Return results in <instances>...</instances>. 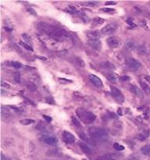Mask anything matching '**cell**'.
Listing matches in <instances>:
<instances>
[{"instance_id": "obj_25", "label": "cell", "mask_w": 150, "mask_h": 160, "mask_svg": "<svg viewBox=\"0 0 150 160\" xmlns=\"http://www.w3.org/2000/svg\"><path fill=\"white\" fill-rule=\"evenodd\" d=\"M105 22V20L103 18H100V17H96L94 19V23H97V24H103V23Z\"/></svg>"}, {"instance_id": "obj_4", "label": "cell", "mask_w": 150, "mask_h": 160, "mask_svg": "<svg viewBox=\"0 0 150 160\" xmlns=\"http://www.w3.org/2000/svg\"><path fill=\"white\" fill-rule=\"evenodd\" d=\"M117 28V25L116 23H109L106 26H105L103 29L101 30V34L103 35H111L112 33H114L116 31Z\"/></svg>"}, {"instance_id": "obj_20", "label": "cell", "mask_w": 150, "mask_h": 160, "mask_svg": "<svg viewBox=\"0 0 150 160\" xmlns=\"http://www.w3.org/2000/svg\"><path fill=\"white\" fill-rule=\"evenodd\" d=\"M35 123L34 120H30V119H24V120H21V123L23 125H30L31 123Z\"/></svg>"}, {"instance_id": "obj_19", "label": "cell", "mask_w": 150, "mask_h": 160, "mask_svg": "<svg viewBox=\"0 0 150 160\" xmlns=\"http://www.w3.org/2000/svg\"><path fill=\"white\" fill-rule=\"evenodd\" d=\"M131 91L133 93L134 95H141V91L139 90V88H138L137 86L131 85Z\"/></svg>"}, {"instance_id": "obj_2", "label": "cell", "mask_w": 150, "mask_h": 160, "mask_svg": "<svg viewBox=\"0 0 150 160\" xmlns=\"http://www.w3.org/2000/svg\"><path fill=\"white\" fill-rule=\"evenodd\" d=\"M88 135L94 141L103 142L107 139L109 134L107 130L103 128L91 127L88 130Z\"/></svg>"}, {"instance_id": "obj_16", "label": "cell", "mask_w": 150, "mask_h": 160, "mask_svg": "<svg viewBox=\"0 0 150 160\" xmlns=\"http://www.w3.org/2000/svg\"><path fill=\"white\" fill-rule=\"evenodd\" d=\"M79 136H80V137H81L82 140H84L85 142H88V143H90V144H91V138H90V137H89L88 136V135L85 134V133H84V132L80 133Z\"/></svg>"}, {"instance_id": "obj_34", "label": "cell", "mask_w": 150, "mask_h": 160, "mask_svg": "<svg viewBox=\"0 0 150 160\" xmlns=\"http://www.w3.org/2000/svg\"><path fill=\"white\" fill-rule=\"evenodd\" d=\"M43 118L45 119V120H46V121H48V122H51L52 121L51 117H50V116H46V115H43Z\"/></svg>"}, {"instance_id": "obj_21", "label": "cell", "mask_w": 150, "mask_h": 160, "mask_svg": "<svg viewBox=\"0 0 150 160\" xmlns=\"http://www.w3.org/2000/svg\"><path fill=\"white\" fill-rule=\"evenodd\" d=\"M27 87H28V89L30 91H36V89H37V86L35 85L34 83H32V82H28V83H27Z\"/></svg>"}, {"instance_id": "obj_5", "label": "cell", "mask_w": 150, "mask_h": 160, "mask_svg": "<svg viewBox=\"0 0 150 160\" xmlns=\"http://www.w3.org/2000/svg\"><path fill=\"white\" fill-rule=\"evenodd\" d=\"M111 94H112V97L114 98V99L117 102H120V103H122L124 102V95L119 89L112 87V88H111Z\"/></svg>"}, {"instance_id": "obj_27", "label": "cell", "mask_w": 150, "mask_h": 160, "mask_svg": "<svg viewBox=\"0 0 150 160\" xmlns=\"http://www.w3.org/2000/svg\"><path fill=\"white\" fill-rule=\"evenodd\" d=\"M113 147H114V149H116V150H117V151H123L124 149V146L121 145V144H118V143H115V144H113Z\"/></svg>"}, {"instance_id": "obj_31", "label": "cell", "mask_w": 150, "mask_h": 160, "mask_svg": "<svg viewBox=\"0 0 150 160\" xmlns=\"http://www.w3.org/2000/svg\"><path fill=\"white\" fill-rule=\"evenodd\" d=\"M101 10L103 12H105V13H111V12L114 11V9H110V8H102Z\"/></svg>"}, {"instance_id": "obj_30", "label": "cell", "mask_w": 150, "mask_h": 160, "mask_svg": "<svg viewBox=\"0 0 150 160\" xmlns=\"http://www.w3.org/2000/svg\"><path fill=\"white\" fill-rule=\"evenodd\" d=\"M67 10L69 13H74L75 12L77 11V8L74 6H70L67 8Z\"/></svg>"}, {"instance_id": "obj_8", "label": "cell", "mask_w": 150, "mask_h": 160, "mask_svg": "<svg viewBox=\"0 0 150 160\" xmlns=\"http://www.w3.org/2000/svg\"><path fill=\"white\" fill-rule=\"evenodd\" d=\"M88 43L91 48L96 50H101L102 49V42L98 38H89L88 40Z\"/></svg>"}, {"instance_id": "obj_23", "label": "cell", "mask_w": 150, "mask_h": 160, "mask_svg": "<svg viewBox=\"0 0 150 160\" xmlns=\"http://www.w3.org/2000/svg\"><path fill=\"white\" fill-rule=\"evenodd\" d=\"M74 61L77 66H79L81 67H84V62L81 59L78 58V57H76V58L74 59Z\"/></svg>"}, {"instance_id": "obj_18", "label": "cell", "mask_w": 150, "mask_h": 160, "mask_svg": "<svg viewBox=\"0 0 150 160\" xmlns=\"http://www.w3.org/2000/svg\"><path fill=\"white\" fill-rule=\"evenodd\" d=\"M99 31H92V32H89L88 34V36L89 37V38H98L99 36H100V34H99Z\"/></svg>"}, {"instance_id": "obj_32", "label": "cell", "mask_w": 150, "mask_h": 160, "mask_svg": "<svg viewBox=\"0 0 150 160\" xmlns=\"http://www.w3.org/2000/svg\"><path fill=\"white\" fill-rule=\"evenodd\" d=\"M20 76H21V74H20V73L19 72H16V74H15V77H14V79H15V81H16V82H20Z\"/></svg>"}, {"instance_id": "obj_35", "label": "cell", "mask_w": 150, "mask_h": 160, "mask_svg": "<svg viewBox=\"0 0 150 160\" xmlns=\"http://www.w3.org/2000/svg\"><path fill=\"white\" fill-rule=\"evenodd\" d=\"M117 2H112V1H108V2H105V5H116Z\"/></svg>"}, {"instance_id": "obj_39", "label": "cell", "mask_w": 150, "mask_h": 160, "mask_svg": "<svg viewBox=\"0 0 150 160\" xmlns=\"http://www.w3.org/2000/svg\"><path fill=\"white\" fill-rule=\"evenodd\" d=\"M28 10L29 12H30V13H32L33 14H35H35H36V13H35V12L34 11V10H33L32 9H28Z\"/></svg>"}, {"instance_id": "obj_9", "label": "cell", "mask_w": 150, "mask_h": 160, "mask_svg": "<svg viewBox=\"0 0 150 160\" xmlns=\"http://www.w3.org/2000/svg\"><path fill=\"white\" fill-rule=\"evenodd\" d=\"M43 141L45 144L49 145H55L58 143V139L53 135H45L43 137Z\"/></svg>"}, {"instance_id": "obj_15", "label": "cell", "mask_w": 150, "mask_h": 160, "mask_svg": "<svg viewBox=\"0 0 150 160\" xmlns=\"http://www.w3.org/2000/svg\"><path fill=\"white\" fill-rule=\"evenodd\" d=\"M100 65L105 70H112V69H114V66L112 65V63H109V62H103V63H101Z\"/></svg>"}, {"instance_id": "obj_33", "label": "cell", "mask_w": 150, "mask_h": 160, "mask_svg": "<svg viewBox=\"0 0 150 160\" xmlns=\"http://www.w3.org/2000/svg\"><path fill=\"white\" fill-rule=\"evenodd\" d=\"M108 78L112 81H116V77H114V76L112 74H108Z\"/></svg>"}, {"instance_id": "obj_14", "label": "cell", "mask_w": 150, "mask_h": 160, "mask_svg": "<svg viewBox=\"0 0 150 160\" xmlns=\"http://www.w3.org/2000/svg\"><path fill=\"white\" fill-rule=\"evenodd\" d=\"M141 152L145 156H150V144H145V146L141 149Z\"/></svg>"}, {"instance_id": "obj_36", "label": "cell", "mask_w": 150, "mask_h": 160, "mask_svg": "<svg viewBox=\"0 0 150 160\" xmlns=\"http://www.w3.org/2000/svg\"><path fill=\"white\" fill-rule=\"evenodd\" d=\"M1 85H2V87H6V88H9V85L7 83H5V82H3V81H2V84H1Z\"/></svg>"}, {"instance_id": "obj_7", "label": "cell", "mask_w": 150, "mask_h": 160, "mask_svg": "<svg viewBox=\"0 0 150 160\" xmlns=\"http://www.w3.org/2000/svg\"><path fill=\"white\" fill-rule=\"evenodd\" d=\"M141 66H142L141 63H139L138 60H136L135 59L131 58L127 60V67H128L129 70H131V71L138 70L141 67Z\"/></svg>"}, {"instance_id": "obj_11", "label": "cell", "mask_w": 150, "mask_h": 160, "mask_svg": "<svg viewBox=\"0 0 150 160\" xmlns=\"http://www.w3.org/2000/svg\"><path fill=\"white\" fill-rule=\"evenodd\" d=\"M63 139L64 142H67V144H73L75 142V137L70 132L64 131L63 133Z\"/></svg>"}, {"instance_id": "obj_1", "label": "cell", "mask_w": 150, "mask_h": 160, "mask_svg": "<svg viewBox=\"0 0 150 160\" xmlns=\"http://www.w3.org/2000/svg\"><path fill=\"white\" fill-rule=\"evenodd\" d=\"M38 28L40 30H42L44 33L49 35L52 38H53L56 41V39H57V41H59L61 39L69 38L70 37L69 33L67 30H64L63 28L50 25L49 23L42 22V23H40L38 24Z\"/></svg>"}, {"instance_id": "obj_6", "label": "cell", "mask_w": 150, "mask_h": 160, "mask_svg": "<svg viewBox=\"0 0 150 160\" xmlns=\"http://www.w3.org/2000/svg\"><path fill=\"white\" fill-rule=\"evenodd\" d=\"M106 42L110 48L115 49V48H117L119 46L120 44V39L116 36H110L106 39Z\"/></svg>"}, {"instance_id": "obj_12", "label": "cell", "mask_w": 150, "mask_h": 160, "mask_svg": "<svg viewBox=\"0 0 150 160\" xmlns=\"http://www.w3.org/2000/svg\"><path fill=\"white\" fill-rule=\"evenodd\" d=\"M79 146L80 149H81L82 152H83L84 153L87 154V155H90V154L91 153V148L89 147L88 144H85L84 142H80Z\"/></svg>"}, {"instance_id": "obj_13", "label": "cell", "mask_w": 150, "mask_h": 160, "mask_svg": "<svg viewBox=\"0 0 150 160\" xmlns=\"http://www.w3.org/2000/svg\"><path fill=\"white\" fill-rule=\"evenodd\" d=\"M149 135H150V130H144V131H142V132L140 133V134L138 135V138L140 140V141H144V140L147 139Z\"/></svg>"}, {"instance_id": "obj_38", "label": "cell", "mask_w": 150, "mask_h": 160, "mask_svg": "<svg viewBox=\"0 0 150 160\" xmlns=\"http://www.w3.org/2000/svg\"><path fill=\"white\" fill-rule=\"evenodd\" d=\"M145 79L150 84V76H147V75H145Z\"/></svg>"}, {"instance_id": "obj_17", "label": "cell", "mask_w": 150, "mask_h": 160, "mask_svg": "<svg viewBox=\"0 0 150 160\" xmlns=\"http://www.w3.org/2000/svg\"><path fill=\"white\" fill-rule=\"evenodd\" d=\"M140 84L142 86V88L143 89V91H145V93L147 94H150V86L148 84L145 83V82H140Z\"/></svg>"}, {"instance_id": "obj_24", "label": "cell", "mask_w": 150, "mask_h": 160, "mask_svg": "<svg viewBox=\"0 0 150 160\" xmlns=\"http://www.w3.org/2000/svg\"><path fill=\"white\" fill-rule=\"evenodd\" d=\"M21 45L23 47V48H24V49H27V50H28V51H34V49H33L32 47L30 46V45H29L28 44H27V43H25V42H21Z\"/></svg>"}, {"instance_id": "obj_3", "label": "cell", "mask_w": 150, "mask_h": 160, "mask_svg": "<svg viewBox=\"0 0 150 160\" xmlns=\"http://www.w3.org/2000/svg\"><path fill=\"white\" fill-rule=\"evenodd\" d=\"M77 115L78 118L84 123H91L96 120V116L93 113L90 111H86L85 109L79 108L77 109Z\"/></svg>"}, {"instance_id": "obj_26", "label": "cell", "mask_w": 150, "mask_h": 160, "mask_svg": "<svg viewBox=\"0 0 150 160\" xmlns=\"http://www.w3.org/2000/svg\"><path fill=\"white\" fill-rule=\"evenodd\" d=\"M72 122L75 125V127H81V123H80V121H78V120H77L75 116H72Z\"/></svg>"}, {"instance_id": "obj_41", "label": "cell", "mask_w": 150, "mask_h": 160, "mask_svg": "<svg viewBox=\"0 0 150 160\" xmlns=\"http://www.w3.org/2000/svg\"><path fill=\"white\" fill-rule=\"evenodd\" d=\"M149 56H150V48L149 49Z\"/></svg>"}, {"instance_id": "obj_28", "label": "cell", "mask_w": 150, "mask_h": 160, "mask_svg": "<svg viewBox=\"0 0 150 160\" xmlns=\"http://www.w3.org/2000/svg\"><path fill=\"white\" fill-rule=\"evenodd\" d=\"M10 64L13 67L16 68V69H19V68H21L22 65H21V63H18V62H10Z\"/></svg>"}, {"instance_id": "obj_10", "label": "cell", "mask_w": 150, "mask_h": 160, "mask_svg": "<svg viewBox=\"0 0 150 160\" xmlns=\"http://www.w3.org/2000/svg\"><path fill=\"white\" fill-rule=\"evenodd\" d=\"M89 80L91 81V82L94 85L98 87V88H103V83L102 80L99 78L98 77H97L96 75L94 74H90L88 76Z\"/></svg>"}, {"instance_id": "obj_37", "label": "cell", "mask_w": 150, "mask_h": 160, "mask_svg": "<svg viewBox=\"0 0 150 160\" xmlns=\"http://www.w3.org/2000/svg\"><path fill=\"white\" fill-rule=\"evenodd\" d=\"M98 160H113V159H111L107 158V157H105V156H103V157H101V158L98 159Z\"/></svg>"}, {"instance_id": "obj_40", "label": "cell", "mask_w": 150, "mask_h": 160, "mask_svg": "<svg viewBox=\"0 0 150 160\" xmlns=\"http://www.w3.org/2000/svg\"><path fill=\"white\" fill-rule=\"evenodd\" d=\"M1 157H2V159H1V160H5V156L3 154H1Z\"/></svg>"}, {"instance_id": "obj_22", "label": "cell", "mask_w": 150, "mask_h": 160, "mask_svg": "<svg viewBox=\"0 0 150 160\" xmlns=\"http://www.w3.org/2000/svg\"><path fill=\"white\" fill-rule=\"evenodd\" d=\"M1 111H2V116H7L10 115V113H9V109H7L6 107L2 106V109H1Z\"/></svg>"}, {"instance_id": "obj_29", "label": "cell", "mask_w": 150, "mask_h": 160, "mask_svg": "<svg viewBox=\"0 0 150 160\" xmlns=\"http://www.w3.org/2000/svg\"><path fill=\"white\" fill-rule=\"evenodd\" d=\"M22 38H23V40L25 41V43H27V44L30 42V37H29L27 34H23V35H22Z\"/></svg>"}]
</instances>
